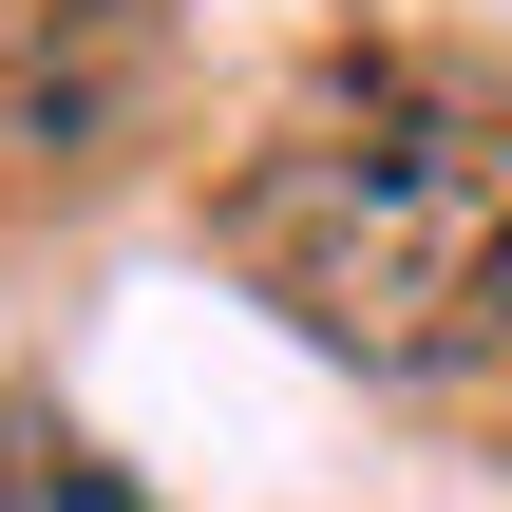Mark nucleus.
Segmentation results:
<instances>
[{"label":"nucleus","mask_w":512,"mask_h":512,"mask_svg":"<svg viewBox=\"0 0 512 512\" xmlns=\"http://www.w3.org/2000/svg\"><path fill=\"white\" fill-rule=\"evenodd\" d=\"M228 266L361 380H456L512 342V114L456 76H323L228 171Z\"/></svg>","instance_id":"1"},{"label":"nucleus","mask_w":512,"mask_h":512,"mask_svg":"<svg viewBox=\"0 0 512 512\" xmlns=\"http://www.w3.org/2000/svg\"><path fill=\"white\" fill-rule=\"evenodd\" d=\"M0 512H152V494H133L57 399H0Z\"/></svg>","instance_id":"2"}]
</instances>
